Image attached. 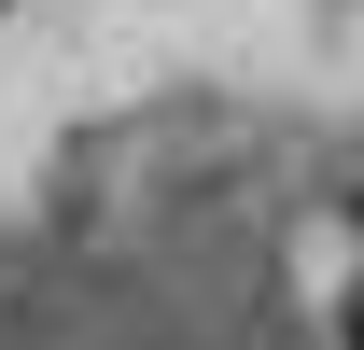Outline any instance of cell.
I'll return each instance as SVG.
<instances>
[{
  "instance_id": "cell-1",
  "label": "cell",
  "mask_w": 364,
  "mask_h": 350,
  "mask_svg": "<svg viewBox=\"0 0 364 350\" xmlns=\"http://www.w3.org/2000/svg\"><path fill=\"white\" fill-rule=\"evenodd\" d=\"M350 350H364V295H350Z\"/></svg>"
}]
</instances>
